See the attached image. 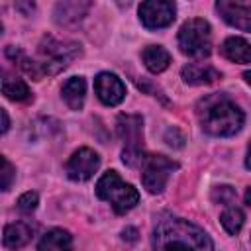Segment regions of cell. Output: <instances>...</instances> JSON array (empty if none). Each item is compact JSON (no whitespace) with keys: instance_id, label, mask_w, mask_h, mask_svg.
<instances>
[{"instance_id":"6da1fadb","label":"cell","mask_w":251,"mask_h":251,"mask_svg":"<svg viewBox=\"0 0 251 251\" xmlns=\"http://www.w3.org/2000/svg\"><path fill=\"white\" fill-rule=\"evenodd\" d=\"M155 251H214L204 229L182 218H165L153 229Z\"/></svg>"},{"instance_id":"7a4b0ae2","label":"cell","mask_w":251,"mask_h":251,"mask_svg":"<svg viewBox=\"0 0 251 251\" xmlns=\"http://www.w3.org/2000/svg\"><path fill=\"white\" fill-rule=\"evenodd\" d=\"M196 116L202 129L216 137H227L241 129L243 112L226 94H208L196 106Z\"/></svg>"},{"instance_id":"3957f363","label":"cell","mask_w":251,"mask_h":251,"mask_svg":"<svg viewBox=\"0 0 251 251\" xmlns=\"http://www.w3.org/2000/svg\"><path fill=\"white\" fill-rule=\"evenodd\" d=\"M116 129L124 141L122 161L127 167H141L145 161L143 151V120L137 114H120L116 120Z\"/></svg>"},{"instance_id":"277c9868","label":"cell","mask_w":251,"mask_h":251,"mask_svg":"<svg viewBox=\"0 0 251 251\" xmlns=\"http://www.w3.org/2000/svg\"><path fill=\"white\" fill-rule=\"evenodd\" d=\"M96 196L104 202H110L114 212L126 214L139 202V192L131 184L124 182L116 171H106L96 182Z\"/></svg>"},{"instance_id":"5b68a950","label":"cell","mask_w":251,"mask_h":251,"mask_svg":"<svg viewBox=\"0 0 251 251\" xmlns=\"http://www.w3.org/2000/svg\"><path fill=\"white\" fill-rule=\"evenodd\" d=\"M80 55V45L75 41H59L53 37H43L39 43V61L37 67L43 75H57L59 71L67 69L73 59Z\"/></svg>"},{"instance_id":"8992f818","label":"cell","mask_w":251,"mask_h":251,"mask_svg":"<svg viewBox=\"0 0 251 251\" xmlns=\"http://www.w3.org/2000/svg\"><path fill=\"white\" fill-rule=\"evenodd\" d=\"M178 47L188 57H208L212 51L210 24L202 18L186 20L178 29Z\"/></svg>"},{"instance_id":"52a82bcc","label":"cell","mask_w":251,"mask_h":251,"mask_svg":"<svg viewBox=\"0 0 251 251\" xmlns=\"http://www.w3.org/2000/svg\"><path fill=\"white\" fill-rule=\"evenodd\" d=\"M176 167L178 165L165 155H147L141 165V180H143V186L147 188V192H151V194L163 192L171 173Z\"/></svg>"},{"instance_id":"ba28073f","label":"cell","mask_w":251,"mask_h":251,"mask_svg":"<svg viewBox=\"0 0 251 251\" xmlns=\"http://www.w3.org/2000/svg\"><path fill=\"white\" fill-rule=\"evenodd\" d=\"M175 4L167 0H147L139 4V20L147 29H161L173 24Z\"/></svg>"},{"instance_id":"9c48e42d","label":"cell","mask_w":251,"mask_h":251,"mask_svg":"<svg viewBox=\"0 0 251 251\" xmlns=\"http://www.w3.org/2000/svg\"><path fill=\"white\" fill-rule=\"evenodd\" d=\"M98 167H100L98 153L92 151L90 147H80L67 161V176L75 182H84L98 171Z\"/></svg>"},{"instance_id":"30bf717a","label":"cell","mask_w":251,"mask_h":251,"mask_svg":"<svg viewBox=\"0 0 251 251\" xmlns=\"http://www.w3.org/2000/svg\"><path fill=\"white\" fill-rule=\"evenodd\" d=\"M216 10L229 25L251 33V0H218Z\"/></svg>"},{"instance_id":"8fae6325","label":"cell","mask_w":251,"mask_h":251,"mask_svg":"<svg viewBox=\"0 0 251 251\" xmlns=\"http://www.w3.org/2000/svg\"><path fill=\"white\" fill-rule=\"evenodd\" d=\"M94 90L100 102L106 106H118L126 98V86L114 73H100L94 78Z\"/></svg>"},{"instance_id":"7c38bea8","label":"cell","mask_w":251,"mask_h":251,"mask_svg":"<svg viewBox=\"0 0 251 251\" xmlns=\"http://www.w3.org/2000/svg\"><path fill=\"white\" fill-rule=\"evenodd\" d=\"M180 75H182V80L186 84H194V86L212 84L218 78H222V73L218 69H214L212 65H206V63H188L182 67Z\"/></svg>"},{"instance_id":"4fadbf2b","label":"cell","mask_w":251,"mask_h":251,"mask_svg":"<svg viewBox=\"0 0 251 251\" xmlns=\"http://www.w3.org/2000/svg\"><path fill=\"white\" fill-rule=\"evenodd\" d=\"M31 237H33V227L25 222H16L4 227L2 243L6 249H22L31 241Z\"/></svg>"},{"instance_id":"5bb4252c","label":"cell","mask_w":251,"mask_h":251,"mask_svg":"<svg viewBox=\"0 0 251 251\" xmlns=\"http://www.w3.org/2000/svg\"><path fill=\"white\" fill-rule=\"evenodd\" d=\"M71 249H73V237L67 229H61V227L49 229L41 237L37 247V251H71Z\"/></svg>"},{"instance_id":"9a60e30c","label":"cell","mask_w":251,"mask_h":251,"mask_svg":"<svg viewBox=\"0 0 251 251\" xmlns=\"http://www.w3.org/2000/svg\"><path fill=\"white\" fill-rule=\"evenodd\" d=\"M63 100L67 102V106L71 110H80L84 104V96H86V82L82 76H73L63 84Z\"/></svg>"},{"instance_id":"2e32d148","label":"cell","mask_w":251,"mask_h":251,"mask_svg":"<svg viewBox=\"0 0 251 251\" xmlns=\"http://www.w3.org/2000/svg\"><path fill=\"white\" fill-rule=\"evenodd\" d=\"M141 59L151 73H163L171 63V53L161 45H147L141 51Z\"/></svg>"},{"instance_id":"e0dca14e","label":"cell","mask_w":251,"mask_h":251,"mask_svg":"<svg viewBox=\"0 0 251 251\" xmlns=\"http://www.w3.org/2000/svg\"><path fill=\"white\" fill-rule=\"evenodd\" d=\"M222 53L233 63H251V45L243 37H227L222 45Z\"/></svg>"},{"instance_id":"ac0fdd59","label":"cell","mask_w":251,"mask_h":251,"mask_svg":"<svg viewBox=\"0 0 251 251\" xmlns=\"http://www.w3.org/2000/svg\"><path fill=\"white\" fill-rule=\"evenodd\" d=\"M88 8H90L88 2H61L55 8V20L59 24H63V25L75 24L86 14Z\"/></svg>"},{"instance_id":"d6986e66","label":"cell","mask_w":251,"mask_h":251,"mask_svg":"<svg viewBox=\"0 0 251 251\" xmlns=\"http://www.w3.org/2000/svg\"><path fill=\"white\" fill-rule=\"evenodd\" d=\"M2 92L8 100H16V102L29 100V96H31L27 84L20 78H4L2 80Z\"/></svg>"},{"instance_id":"ffe728a7","label":"cell","mask_w":251,"mask_h":251,"mask_svg":"<svg viewBox=\"0 0 251 251\" xmlns=\"http://www.w3.org/2000/svg\"><path fill=\"white\" fill-rule=\"evenodd\" d=\"M243 220H245V216L237 206H227L220 216V222H222L224 229L231 235L239 233V229L243 227Z\"/></svg>"},{"instance_id":"44dd1931","label":"cell","mask_w":251,"mask_h":251,"mask_svg":"<svg viewBox=\"0 0 251 251\" xmlns=\"http://www.w3.org/2000/svg\"><path fill=\"white\" fill-rule=\"evenodd\" d=\"M235 198H237V192H235L231 186H227V184L216 186V188L212 190V200H214V202H218V204L231 206V204L235 202Z\"/></svg>"},{"instance_id":"7402d4cb","label":"cell","mask_w":251,"mask_h":251,"mask_svg":"<svg viewBox=\"0 0 251 251\" xmlns=\"http://www.w3.org/2000/svg\"><path fill=\"white\" fill-rule=\"evenodd\" d=\"M37 202H39V198H37L35 192H24V194L18 198V208H20L22 212L29 214V212H33V210L37 208Z\"/></svg>"},{"instance_id":"603a6c76","label":"cell","mask_w":251,"mask_h":251,"mask_svg":"<svg viewBox=\"0 0 251 251\" xmlns=\"http://www.w3.org/2000/svg\"><path fill=\"white\" fill-rule=\"evenodd\" d=\"M14 176H16V173H14L12 163L6 157H2V190H10Z\"/></svg>"},{"instance_id":"cb8c5ba5","label":"cell","mask_w":251,"mask_h":251,"mask_svg":"<svg viewBox=\"0 0 251 251\" xmlns=\"http://www.w3.org/2000/svg\"><path fill=\"white\" fill-rule=\"evenodd\" d=\"M0 114H2V133H6V131H8V127H10V120H8V112H6V110H2Z\"/></svg>"},{"instance_id":"d4e9b609","label":"cell","mask_w":251,"mask_h":251,"mask_svg":"<svg viewBox=\"0 0 251 251\" xmlns=\"http://www.w3.org/2000/svg\"><path fill=\"white\" fill-rule=\"evenodd\" d=\"M245 167H247V169H251V141H249V145H247V157H245Z\"/></svg>"},{"instance_id":"484cf974","label":"cell","mask_w":251,"mask_h":251,"mask_svg":"<svg viewBox=\"0 0 251 251\" xmlns=\"http://www.w3.org/2000/svg\"><path fill=\"white\" fill-rule=\"evenodd\" d=\"M124 233H127V239H131V241H135V233H137V231H135L133 227H129V229H126Z\"/></svg>"},{"instance_id":"4316f807","label":"cell","mask_w":251,"mask_h":251,"mask_svg":"<svg viewBox=\"0 0 251 251\" xmlns=\"http://www.w3.org/2000/svg\"><path fill=\"white\" fill-rule=\"evenodd\" d=\"M245 202L251 206V186H249V188H247V192H245Z\"/></svg>"},{"instance_id":"83f0119b","label":"cell","mask_w":251,"mask_h":251,"mask_svg":"<svg viewBox=\"0 0 251 251\" xmlns=\"http://www.w3.org/2000/svg\"><path fill=\"white\" fill-rule=\"evenodd\" d=\"M243 78H245V80H247V82L251 84V71H247V73H243Z\"/></svg>"}]
</instances>
